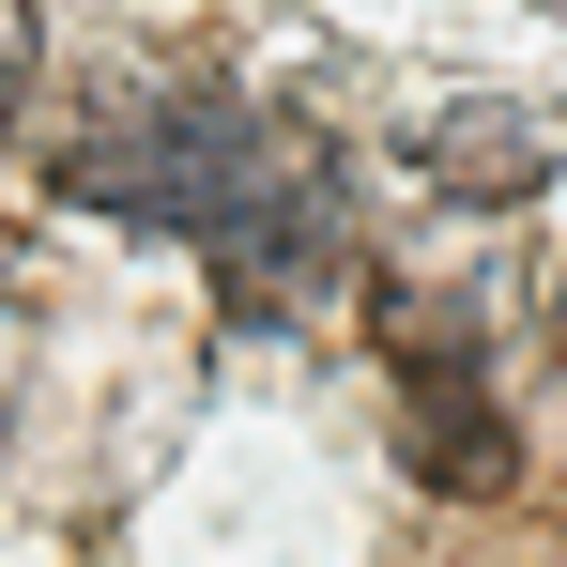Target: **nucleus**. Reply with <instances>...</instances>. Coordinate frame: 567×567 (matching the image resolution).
<instances>
[{
    "label": "nucleus",
    "instance_id": "f03ea898",
    "mask_svg": "<svg viewBox=\"0 0 567 567\" xmlns=\"http://www.w3.org/2000/svg\"><path fill=\"white\" fill-rule=\"evenodd\" d=\"M261 93H215V78H123V93L62 138V185L93 215H138V230H199L230 199V154H246Z\"/></svg>",
    "mask_w": 567,
    "mask_h": 567
},
{
    "label": "nucleus",
    "instance_id": "20e7f679",
    "mask_svg": "<svg viewBox=\"0 0 567 567\" xmlns=\"http://www.w3.org/2000/svg\"><path fill=\"white\" fill-rule=\"evenodd\" d=\"M399 461H414V491H461V506H491V491H522V445H506V399L475 383V353H430V369H414V399H399Z\"/></svg>",
    "mask_w": 567,
    "mask_h": 567
},
{
    "label": "nucleus",
    "instance_id": "39448f33",
    "mask_svg": "<svg viewBox=\"0 0 567 567\" xmlns=\"http://www.w3.org/2000/svg\"><path fill=\"white\" fill-rule=\"evenodd\" d=\"M31 93H47V16H31V0H0V138L31 123Z\"/></svg>",
    "mask_w": 567,
    "mask_h": 567
},
{
    "label": "nucleus",
    "instance_id": "423d86ee",
    "mask_svg": "<svg viewBox=\"0 0 567 567\" xmlns=\"http://www.w3.org/2000/svg\"><path fill=\"white\" fill-rule=\"evenodd\" d=\"M553 353H567V261H553Z\"/></svg>",
    "mask_w": 567,
    "mask_h": 567
},
{
    "label": "nucleus",
    "instance_id": "f257e3e1",
    "mask_svg": "<svg viewBox=\"0 0 567 567\" xmlns=\"http://www.w3.org/2000/svg\"><path fill=\"white\" fill-rule=\"evenodd\" d=\"M199 261H215V307H230V322H307V291H338L353 199H338V138H322L307 107H261V123H246L230 199L199 215Z\"/></svg>",
    "mask_w": 567,
    "mask_h": 567
},
{
    "label": "nucleus",
    "instance_id": "7ed1b4c3",
    "mask_svg": "<svg viewBox=\"0 0 567 567\" xmlns=\"http://www.w3.org/2000/svg\"><path fill=\"white\" fill-rule=\"evenodd\" d=\"M553 169H567V123L522 107V93H461V107L414 123V185L461 199V215H506V199H537Z\"/></svg>",
    "mask_w": 567,
    "mask_h": 567
}]
</instances>
